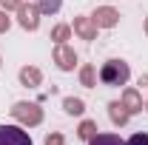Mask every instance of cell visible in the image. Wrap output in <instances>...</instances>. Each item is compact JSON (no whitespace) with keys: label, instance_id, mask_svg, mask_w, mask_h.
<instances>
[{"label":"cell","instance_id":"obj_7","mask_svg":"<svg viewBox=\"0 0 148 145\" xmlns=\"http://www.w3.org/2000/svg\"><path fill=\"white\" fill-rule=\"evenodd\" d=\"M74 31L83 37V40H97V26H94L91 17H74Z\"/></svg>","mask_w":148,"mask_h":145},{"label":"cell","instance_id":"obj_19","mask_svg":"<svg viewBox=\"0 0 148 145\" xmlns=\"http://www.w3.org/2000/svg\"><path fill=\"white\" fill-rule=\"evenodd\" d=\"M66 140H63V134H49L46 137V145H63Z\"/></svg>","mask_w":148,"mask_h":145},{"label":"cell","instance_id":"obj_12","mask_svg":"<svg viewBox=\"0 0 148 145\" xmlns=\"http://www.w3.org/2000/svg\"><path fill=\"white\" fill-rule=\"evenodd\" d=\"M63 108H66V114H71V117H80V114L86 111V103H83L80 97H66V100H63Z\"/></svg>","mask_w":148,"mask_h":145},{"label":"cell","instance_id":"obj_17","mask_svg":"<svg viewBox=\"0 0 148 145\" xmlns=\"http://www.w3.org/2000/svg\"><path fill=\"white\" fill-rule=\"evenodd\" d=\"M9 26H12V20H9L6 9H3V12H0V34H6V31H9Z\"/></svg>","mask_w":148,"mask_h":145},{"label":"cell","instance_id":"obj_11","mask_svg":"<svg viewBox=\"0 0 148 145\" xmlns=\"http://www.w3.org/2000/svg\"><path fill=\"white\" fill-rule=\"evenodd\" d=\"M80 83H83L86 88H94V85H97V68H94L91 63H86V66L80 68Z\"/></svg>","mask_w":148,"mask_h":145},{"label":"cell","instance_id":"obj_15","mask_svg":"<svg viewBox=\"0 0 148 145\" xmlns=\"http://www.w3.org/2000/svg\"><path fill=\"white\" fill-rule=\"evenodd\" d=\"M37 9L40 14H57L63 9V0H37Z\"/></svg>","mask_w":148,"mask_h":145},{"label":"cell","instance_id":"obj_1","mask_svg":"<svg viewBox=\"0 0 148 145\" xmlns=\"http://www.w3.org/2000/svg\"><path fill=\"white\" fill-rule=\"evenodd\" d=\"M128 77H131V68H128L125 60H108V63H103V68H100V83L108 85V88L125 85Z\"/></svg>","mask_w":148,"mask_h":145},{"label":"cell","instance_id":"obj_4","mask_svg":"<svg viewBox=\"0 0 148 145\" xmlns=\"http://www.w3.org/2000/svg\"><path fill=\"white\" fill-rule=\"evenodd\" d=\"M0 145H34L29 131L20 125H0Z\"/></svg>","mask_w":148,"mask_h":145},{"label":"cell","instance_id":"obj_22","mask_svg":"<svg viewBox=\"0 0 148 145\" xmlns=\"http://www.w3.org/2000/svg\"><path fill=\"white\" fill-rule=\"evenodd\" d=\"M145 111H148V103H145Z\"/></svg>","mask_w":148,"mask_h":145},{"label":"cell","instance_id":"obj_13","mask_svg":"<svg viewBox=\"0 0 148 145\" xmlns=\"http://www.w3.org/2000/svg\"><path fill=\"white\" fill-rule=\"evenodd\" d=\"M88 145H125L117 134H94L91 140H88Z\"/></svg>","mask_w":148,"mask_h":145},{"label":"cell","instance_id":"obj_23","mask_svg":"<svg viewBox=\"0 0 148 145\" xmlns=\"http://www.w3.org/2000/svg\"><path fill=\"white\" fill-rule=\"evenodd\" d=\"M0 66H3V63H0Z\"/></svg>","mask_w":148,"mask_h":145},{"label":"cell","instance_id":"obj_3","mask_svg":"<svg viewBox=\"0 0 148 145\" xmlns=\"http://www.w3.org/2000/svg\"><path fill=\"white\" fill-rule=\"evenodd\" d=\"M17 23L26 31H37V26H40V9H37V3H20L17 6Z\"/></svg>","mask_w":148,"mask_h":145},{"label":"cell","instance_id":"obj_18","mask_svg":"<svg viewBox=\"0 0 148 145\" xmlns=\"http://www.w3.org/2000/svg\"><path fill=\"white\" fill-rule=\"evenodd\" d=\"M125 145H148V134H134Z\"/></svg>","mask_w":148,"mask_h":145},{"label":"cell","instance_id":"obj_16","mask_svg":"<svg viewBox=\"0 0 148 145\" xmlns=\"http://www.w3.org/2000/svg\"><path fill=\"white\" fill-rule=\"evenodd\" d=\"M69 37H71V26H54L51 29V40L54 43H66Z\"/></svg>","mask_w":148,"mask_h":145},{"label":"cell","instance_id":"obj_20","mask_svg":"<svg viewBox=\"0 0 148 145\" xmlns=\"http://www.w3.org/2000/svg\"><path fill=\"white\" fill-rule=\"evenodd\" d=\"M20 3H23V0H0V6H3L6 12H9V9H17Z\"/></svg>","mask_w":148,"mask_h":145},{"label":"cell","instance_id":"obj_9","mask_svg":"<svg viewBox=\"0 0 148 145\" xmlns=\"http://www.w3.org/2000/svg\"><path fill=\"white\" fill-rule=\"evenodd\" d=\"M125 108H128V114H137V111H143V97H140V91L137 88H125L123 91V100H120Z\"/></svg>","mask_w":148,"mask_h":145},{"label":"cell","instance_id":"obj_8","mask_svg":"<svg viewBox=\"0 0 148 145\" xmlns=\"http://www.w3.org/2000/svg\"><path fill=\"white\" fill-rule=\"evenodd\" d=\"M17 77H20V85H26V88H37V85L43 83V74H40V68H34V66H23Z\"/></svg>","mask_w":148,"mask_h":145},{"label":"cell","instance_id":"obj_6","mask_svg":"<svg viewBox=\"0 0 148 145\" xmlns=\"http://www.w3.org/2000/svg\"><path fill=\"white\" fill-rule=\"evenodd\" d=\"M54 63L60 71H74V66H77V51L69 49L66 43H57L54 46Z\"/></svg>","mask_w":148,"mask_h":145},{"label":"cell","instance_id":"obj_5","mask_svg":"<svg viewBox=\"0 0 148 145\" xmlns=\"http://www.w3.org/2000/svg\"><path fill=\"white\" fill-rule=\"evenodd\" d=\"M91 20H94L97 29H114V26L120 23V12L111 9V6H97L94 14H91Z\"/></svg>","mask_w":148,"mask_h":145},{"label":"cell","instance_id":"obj_21","mask_svg":"<svg viewBox=\"0 0 148 145\" xmlns=\"http://www.w3.org/2000/svg\"><path fill=\"white\" fill-rule=\"evenodd\" d=\"M145 34H148V17H145Z\"/></svg>","mask_w":148,"mask_h":145},{"label":"cell","instance_id":"obj_10","mask_svg":"<svg viewBox=\"0 0 148 145\" xmlns=\"http://www.w3.org/2000/svg\"><path fill=\"white\" fill-rule=\"evenodd\" d=\"M108 117H111V122H114V125H125V122L131 120L128 108H125L123 103H117V100H114V103H108Z\"/></svg>","mask_w":148,"mask_h":145},{"label":"cell","instance_id":"obj_2","mask_svg":"<svg viewBox=\"0 0 148 145\" xmlns=\"http://www.w3.org/2000/svg\"><path fill=\"white\" fill-rule=\"evenodd\" d=\"M12 117L17 120L20 125H40V122H43V108H40L37 103L20 100V103L12 105Z\"/></svg>","mask_w":148,"mask_h":145},{"label":"cell","instance_id":"obj_14","mask_svg":"<svg viewBox=\"0 0 148 145\" xmlns=\"http://www.w3.org/2000/svg\"><path fill=\"white\" fill-rule=\"evenodd\" d=\"M94 134H97V122H94V120H83V122H80V128H77V137L88 142Z\"/></svg>","mask_w":148,"mask_h":145}]
</instances>
